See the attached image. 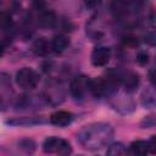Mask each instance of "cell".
Masks as SVG:
<instances>
[{"instance_id":"1","label":"cell","mask_w":156,"mask_h":156,"mask_svg":"<svg viewBox=\"0 0 156 156\" xmlns=\"http://www.w3.org/2000/svg\"><path fill=\"white\" fill-rule=\"evenodd\" d=\"M113 136V128L108 123H90L77 134V140L87 150H99L106 146Z\"/></svg>"},{"instance_id":"2","label":"cell","mask_w":156,"mask_h":156,"mask_svg":"<svg viewBox=\"0 0 156 156\" xmlns=\"http://www.w3.org/2000/svg\"><path fill=\"white\" fill-rule=\"evenodd\" d=\"M43 150L45 154H57V155H68L72 152L71 144L57 136H49L43 143Z\"/></svg>"},{"instance_id":"3","label":"cell","mask_w":156,"mask_h":156,"mask_svg":"<svg viewBox=\"0 0 156 156\" xmlns=\"http://www.w3.org/2000/svg\"><path fill=\"white\" fill-rule=\"evenodd\" d=\"M16 83L22 89H34L39 83V76L34 69L23 67L16 73Z\"/></svg>"},{"instance_id":"4","label":"cell","mask_w":156,"mask_h":156,"mask_svg":"<svg viewBox=\"0 0 156 156\" xmlns=\"http://www.w3.org/2000/svg\"><path fill=\"white\" fill-rule=\"evenodd\" d=\"M155 136H152L149 141L145 140H135L129 145V151L134 155H147L155 152Z\"/></svg>"},{"instance_id":"5","label":"cell","mask_w":156,"mask_h":156,"mask_svg":"<svg viewBox=\"0 0 156 156\" xmlns=\"http://www.w3.org/2000/svg\"><path fill=\"white\" fill-rule=\"evenodd\" d=\"M111 58V50L106 46H98L91 52V63L96 67H102L108 63Z\"/></svg>"},{"instance_id":"6","label":"cell","mask_w":156,"mask_h":156,"mask_svg":"<svg viewBox=\"0 0 156 156\" xmlns=\"http://www.w3.org/2000/svg\"><path fill=\"white\" fill-rule=\"evenodd\" d=\"M88 82H89V78L83 77V76L77 77L71 82L69 90L74 99H80L84 95L85 90H88Z\"/></svg>"},{"instance_id":"7","label":"cell","mask_w":156,"mask_h":156,"mask_svg":"<svg viewBox=\"0 0 156 156\" xmlns=\"http://www.w3.org/2000/svg\"><path fill=\"white\" fill-rule=\"evenodd\" d=\"M73 119V115L68 111H56L50 116V123L57 127L68 126Z\"/></svg>"},{"instance_id":"8","label":"cell","mask_w":156,"mask_h":156,"mask_svg":"<svg viewBox=\"0 0 156 156\" xmlns=\"http://www.w3.org/2000/svg\"><path fill=\"white\" fill-rule=\"evenodd\" d=\"M88 90L96 98L104 96L107 94L106 91V85L105 80L102 78H95V79H89L88 82Z\"/></svg>"},{"instance_id":"9","label":"cell","mask_w":156,"mask_h":156,"mask_svg":"<svg viewBox=\"0 0 156 156\" xmlns=\"http://www.w3.org/2000/svg\"><path fill=\"white\" fill-rule=\"evenodd\" d=\"M38 22L41 27H45V28H50V27H54L55 23H56V16L52 11H46V10H43L39 12V17H38Z\"/></svg>"},{"instance_id":"10","label":"cell","mask_w":156,"mask_h":156,"mask_svg":"<svg viewBox=\"0 0 156 156\" xmlns=\"http://www.w3.org/2000/svg\"><path fill=\"white\" fill-rule=\"evenodd\" d=\"M33 51L38 56H45L51 51V44L45 38H39L33 44Z\"/></svg>"},{"instance_id":"11","label":"cell","mask_w":156,"mask_h":156,"mask_svg":"<svg viewBox=\"0 0 156 156\" xmlns=\"http://www.w3.org/2000/svg\"><path fill=\"white\" fill-rule=\"evenodd\" d=\"M50 44H51V50L52 51H55V52H62V51H65L68 48L69 39L66 35H63V34H58V35H56L52 39V41Z\"/></svg>"},{"instance_id":"12","label":"cell","mask_w":156,"mask_h":156,"mask_svg":"<svg viewBox=\"0 0 156 156\" xmlns=\"http://www.w3.org/2000/svg\"><path fill=\"white\" fill-rule=\"evenodd\" d=\"M124 89L128 93H133L134 90H136V88L139 87V83H140V79H139V76L135 74V73H129L126 78H124Z\"/></svg>"},{"instance_id":"13","label":"cell","mask_w":156,"mask_h":156,"mask_svg":"<svg viewBox=\"0 0 156 156\" xmlns=\"http://www.w3.org/2000/svg\"><path fill=\"white\" fill-rule=\"evenodd\" d=\"M112 10L116 15L121 16V15H124L127 13V10H128V5L124 0H115L113 4H112Z\"/></svg>"},{"instance_id":"14","label":"cell","mask_w":156,"mask_h":156,"mask_svg":"<svg viewBox=\"0 0 156 156\" xmlns=\"http://www.w3.org/2000/svg\"><path fill=\"white\" fill-rule=\"evenodd\" d=\"M107 154L108 155H124L127 154V149L121 143H117V144L110 145V147L107 149Z\"/></svg>"},{"instance_id":"15","label":"cell","mask_w":156,"mask_h":156,"mask_svg":"<svg viewBox=\"0 0 156 156\" xmlns=\"http://www.w3.org/2000/svg\"><path fill=\"white\" fill-rule=\"evenodd\" d=\"M18 145H20V147H21L22 150H24L26 152H33L34 149H35V143H34L33 140H30V139H23V140L20 141Z\"/></svg>"},{"instance_id":"16","label":"cell","mask_w":156,"mask_h":156,"mask_svg":"<svg viewBox=\"0 0 156 156\" xmlns=\"http://www.w3.org/2000/svg\"><path fill=\"white\" fill-rule=\"evenodd\" d=\"M149 60H150V55H149V52H146V51H140V52L136 55V58H135V61H136L140 66H145V65L149 62Z\"/></svg>"},{"instance_id":"17","label":"cell","mask_w":156,"mask_h":156,"mask_svg":"<svg viewBox=\"0 0 156 156\" xmlns=\"http://www.w3.org/2000/svg\"><path fill=\"white\" fill-rule=\"evenodd\" d=\"M11 24V17L7 13H0V27H9Z\"/></svg>"},{"instance_id":"18","label":"cell","mask_w":156,"mask_h":156,"mask_svg":"<svg viewBox=\"0 0 156 156\" xmlns=\"http://www.w3.org/2000/svg\"><path fill=\"white\" fill-rule=\"evenodd\" d=\"M33 6H34L35 10H38L40 12V11L45 10L46 2H45V0H33Z\"/></svg>"},{"instance_id":"19","label":"cell","mask_w":156,"mask_h":156,"mask_svg":"<svg viewBox=\"0 0 156 156\" xmlns=\"http://www.w3.org/2000/svg\"><path fill=\"white\" fill-rule=\"evenodd\" d=\"M101 0H85V4L89 6V7H96L98 5H100Z\"/></svg>"},{"instance_id":"20","label":"cell","mask_w":156,"mask_h":156,"mask_svg":"<svg viewBox=\"0 0 156 156\" xmlns=\"http://www.w3.org/2000/svg\"><path fill=\"white\" fill-rule=\"evenodd\" d=\"M146 41H147L150 45H154V44H155V40H154V34H150V35L146 38Z\"/></svg>"},{"instance_id":"21","label":"cell","mask_w":156,"mask_h":156,"mask_svg":"<svg viewBox=\"0 0 156 156\" xmlns=\"http://www.w3.org/2000/svg\"><path fill=\"white\" fill-rule=\"evenodd\" d=\"M149 74H150V80H151V83H152V84H155V78H154V69H151Z\"/></svg>"},{"instance_id":"22","label":"cell","mask_w":156,"mask_h":156,"mask_svg":"<svg viewBox=\"0 0 156 156\" xmlns=\"http://www.w3.org/2000/svg\"><path fill=\"white\" fill-rule=\"evenodd\" d=\"M4 50H5V46H4V44L0 41V56L4 54Z\"/></svg>"}]
</instances>
